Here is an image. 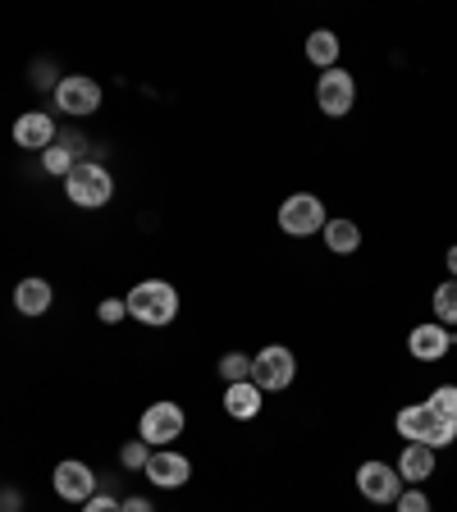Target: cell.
<instances>
[{"mask_svg": "<svg viewBox=\"0 0 457 512\" xmlns=\"http://www.w3.org/2000/svg\"><path fill=\"white\" fill-rule=\"evenodd\" d=\"M124 307L128 316L147 325V330H165L174 316H179V288L170 279H142L124 293Z\"/></svg>", "mask_w": 457, "mask_h": 512, "instance_id": "obj_1", "label": "cell"}, {"mask_svg": "<svg viewBox=\"0 0 457 512\" xmlns=\"http://www.w3.org/2000/svg\"><path fill=\"white\" fill-rule=\"evenodd\" d=\"M394 430L407 439V444H426V448H448L457 439V421H448V416H439L430 403H412L403 407V412L394 416Z\"/></svg>", "mask_w": 457, "mask_h": 512, "instance_id": "obj_2", "label": "cell"}, {"mask_svg": "<svg viewBox=\"0 0 457 512\" xmlns=\"http://www.w3.org/2000/svg\"><path fill=\"white\" fill-rule=\"evenodd\" d=\"M64 197L74 206H83V211H101V206H110V197H115V174H110L101 160H83V165H74L69 179H64Z\"/></svg>", "mask_w": 457, "mask_h": 512, "instance_id": "obj_3", "label": "cell"}, {"mask_svg": "<svg viewBox=\"0 0 457 512\" xmlns=\"http://www.w3.org/2000/svg\"><path fill=\"white\" fill-rule=\"evenodd\" d=\"M293 380H298V357H293V348L266 343V348L252 357V384L261 394H279V389H288Z\"/></svg>", "mask_w": 457, "mask_h": 512, "instance_id": "obj_4", "label": "cell"}, {"mask_svg": "<svg viewBox=\"0 0 457 512\" xmlns=\"http://www.w3.org/2000/svg\"><path fill=\"white\" fill-rule=\"evenodd\" d=\"M183 426H188L183 407L170 403V398H160V403H151L147 412L138 416V439H142L147 448H170L174 439L183 435Z\"/></svg>", "mask_w": 457, "mask_h": 512, "instance_id": "obj_5", "label": "cell"}, {"mask_svg": "<svg viewBox=\"0 0 457 512\" xmlns=\"http://www.w3.org/2000/svg\"><path fill=\"white\" fill-rule=\"evenodd\" d=\"M325 202H320L316 192H293L284 206H279V229H284L288 238H311L325 229Z\"/></svg>", "mask_w": 457, "mask_h": 512, "instance_id": "obj_6", "label": "cell"}, {"mask_svg": "<svg viewBox=\"0 0 457 512\" xmlns=\"http://www.w3.org/2000/svg\"><path fill=\"white\" fill-rule=\"evenodd\" d=\"M316 106H320V115H330V119H343L357 106V78L343 64H334V69H325L316 78Z\"/></svg>", "mask_w": 457, "mask_h": 512, "instance_id": "obj_7", "label": "cell"}, {"mask_svg": "<svg viewBox=\"0 0 457 512\" xmlns=\"http://www.w3.org/2000/svg\"><path fill=\"white\" fill-rule=\"evenodd\" d=\"M55 110H64L69 119H87L101 110V83L87 74H64L55 87Z\"/></svg>", "mask_w": 457, "mask_h": 512, "instance_id": "obj_8", "label": "cell"}, {"mask_svg": "<svg viewBox=\"0 0 457 512\" xmlns=\"http://www.w3.org/2000/svg\"><path fill=\"white\" fill-rule=\"evenodd\" d=\"M357 490H362L366 503H394L398 494H403V476H398V467L371 458L357 467Z\"/></svg>", "mask_w": 457, "mask_h": 512, "instance_id": "obj_9", "label": "cell"}, {"mask_svg": "<svg viewBox=\"0 0 457 512\" xmlns=\"http://www.w3.org/2000/svg\"><path fill=\"white\" fill-rule=\"evenodd\" d=\"M142 476H147L156 490H183L192 480V462L183 458V453H174V448H151Z\"/></svg>", "mask_w": 457, "mask_h": 512, "instance_id": "obj_10", "label": "cell"}, {"mask_svg": "<svg viewBox=\"0 0 457 512\" xmlns=\"http://www.w3.org/2000/svg\"><path fill=\"white\" fill-rule=\"evenodd\" d=\"M51 485H55V494H60L64 503H78V508H83V503L96 494V471L87 467V462H78V458H64L60 467H55Z\"/></svg>", "mask_w": 457, "mask_h": 512, "instance_id": "obj_11", "label": "cell"}, {"mask_svg": "<svg viewBox=\"0 0 457 512\" xmlns=\"http://www.w3.org/2000/svg\"><path fill=\"white\" fill-rule=\"evenodd\" d=\"M10 133H14V147L37 151V156H42L46 147H55V138H60V128H55V119L46 115V110H23Z\"/></svg>", "mask_w": 457, "mask_h": 512, "instance_id": "obj_12", "label": "cell"}, {"mask_svg": "<svg viewBox=\"0 0 457 512\" xmlns=\"http://www.w3.org/2000/svg\"><path fill=\"white\" fill-rule=\"evenodd\" d=\"M453 343H457L453 330H448V325H439V320L412 325V334H407V352H412L416 362H444Z\"/></svg>", "mask_w": 457, "mask_h": 512, "instance_id": "obj_13", "label": "cell"}, {"mask_svg": "<svg viewBox=\"0 0 457 512\" xmlns=\"http://www.w3.org/2000/svg\"><path fill=\"white\" fill-rule=\"evenodd\" d=\"M261 407H266V394H261L252 380L224 384V412L234 416V421H256V416H261Z\"/></svg>", "mask_w": 457, "mask_h": 512, "instance_id": "obj_14", "label": "cell"}, {"mask_svg": "<svg viewBox=\"0 0 457 512\" xmlns=\"http://www.w3.org/2000/svg\"><path fill=\"white\" fill-rule=\"evenodd\" d=\"M55 302V288L46 284V279H19V288H14V311L19 316H46Z\"/></svg>", "mask_w": 457, "mask_h": 512, "instance_id": "obj_15", "label": "cell"}, {"mask_svg": "<svg viewBox=\"0 0 457 512\" xmlns=\"http://www.w3.org/2000/svg\"><path fill=\"white\" fill-rule=\"evenodd\" d=\"M398 476H403V485H421V480L435 476V448L426 444H407L403 453H398Z\"/></svg>", "mask_w": 457, "mask_h": 512, "instance_id": "obj_16", "label": "cell"}, {"mask_svg": "<svg viewBox=\"0 0 457 512\" xmlns=\"http://www.w3.org/2000/svg\"><path fill=\"white\" fill-rule=\"evenodd\" d=\"M320 238H325V247H330L334 256H352L357 247H362V229H357V220H325V229H320Z\"/></svg>", "mask_w": 457, "mask_h": 512, "instance_id": "obj_17", "label": "cell"}, {"mask_svg": "<svg viewBox=\"0 0 457 512\" xmlns=\"http://www.w3.org/2000/svg\"><path fill=\"white\" fill-rule=\"evenodd\" d=\"M307 60L316 64L320 74H325V69H334V64H339V32H330V28H316L307 37Z\"/></svg>", "mask_w": 457, "mask_h": 512, "instance_id": "obj_18", "label": "cell"}, {"mask_svg": "<svg viewBox=\"0 0 457 512\" xmlns=\"http://www.w3.org/2000/svg\"><path fill=\"white\" fill-rule=\"evenodd\" d=\"M74 165H83V156H78L74 147H64L60 138H55V147L42 151V170L55 174V179H69V170H74Z\"/></svg>", "mask_w": 457, "mask_h": 512, "instance_id": "obj_19", "label": "cell"}, {"mask_svg": "<svg viewBox=\"0 0 457 512\" xmlns=\"http://www.w3.org/2000/svg\"><path fill=\"white\" fill-rule=\"evenodd\" d=\"M430 307H435V320H439V325H448V330H453V325H457V279H444V284L435 288Z\"/></svg>", "mask_w": 457, "mask_h": 512, "instance_id": "obj_20", "label": "cell"}, {"mask_svg": "<svg viewBox=\"0 0 457 512\" xmlns=\"http://www.w3.org/2000/svg\"><path fill=\"white\" fill-rule=\"evenodd\" d=\"M220 380L224 384L252 380V357H247V352H224V357H220Z\"/></svg>", "mask_w": 457, "mask_h": 512, "instance_id": "obj_21", "label": "cell"}, {"mask_svg": "<svg viewBox=\"0 0 457 512\" xmlns=\"http://www.w3.org/2000/svg\"><path fill=\"white\" fill-rule=\"evenodd\" d=\"M147 458H151V448L142 444V439H128V444L119 448V467L124 471H142L147 467Z\"/></svg>", "mask_w": 457, "mask_h": 512, "instance_id": "obj_22", "label": "cell"}, {"mask_svg": "<svg viewBox=\"0 0 457 512\" xmlns=\"http://www.w3.org/2000/svg\"><path fill=\"white\" fill-rule=\"evenodd\" d=\"M426 403L435 407L439 416H448V421H457V384H439V389L426 398Z\"/></svg>", "mask_w": 457, "mask_h": 512, "instance_id": "obj_23", "label": "cell"}, {"mask_svg": "<svg viewBox=\"0 0 457 512\" xmlns=\"http://www.w3.org/2000/svg\"><path fill=\"white\" fill-rule=\"evenodd\" d=\"M394 512H435V508H430V499H426L421 485H407V490L394 499Z\"/></svg>", "mask_w": 457, "mask_h": 512, "instance_id": "obj_24", "label": "cell"}, {"mask_svg": "<svg viewBox=\"0 0 457 512\" xmlns=\"http://www.w3.org/2000/svg\"><path fill=\"white\" fill-rule=\"evenodd\" d=\"M128 316V307H124V298H106L101 307H96V320L101 325H119V320Z\"/></svg>", "mask_w": 457, "mask_h": 512, "instance_id": "obj_25", "label": "cell"}, {"mask_svg": "<svg viewBox=\"0 0 457 512\" xmlns=\"http://www.w3.org/2000/svg\"><path fill=\"white\" fill-rule=\"evenodd\" d=\"M32 87H60V78H55V64H32Z\"/></svg>", "mask_w": 457, "mask_h": 512, "instance_id": "obj_26", "label": "cell"}, {"mask_svg": "<svg viewBox=\"0 0 457 512\" xmlns=\"http://www.w3.org/2000/svg\"><path fill=\"white\" fill-rule=\"evenodd\" d=\"M83 512H119V499H115V494H101V490H96L92 499L83 503Z\"/></svg>", "mask_w": 457, "mask_h": 512, "instance_id": "obj_27", "label": "cell"}, {"mask_svg": "<svg viewBox=\"0 0 457 512\" xmlns=\"http://www.w3.org/2000/svg\"><path fill=\"white\" fill-rule=\"evenodd\" d=\"M119 512H156V508H151L147 494H128V499H119Z\"/></svg>", "mask_w": 457, "mask_h": 512, "instance_id": "obj_28", "label": "cell"}, {"mask_svg": "<svg viewBox=\"0 0 457 512\" xmlns=\"http://www.w3.org/2000/svg\"><path fill=\"white\" fill-rule=\"evenodd\" d=\"M0 512H23V494L19 490H0Z\"/></svg>", "mask_w": 457, "mask_h": 512, "instance_id": "obj_29", "label": "cell"}, {"mask_svg": "<svg viewBox=\"0 0 457 512\" xmlns=\"http://www.w3.org/2000/svg\"><path fill=\"white\" fill-rule=\"evenodd\" d=\"M444 266H448V279H457V243L444 252Z\"/></svg>", "mask_w": 457, "mask_h": 512, "instance_id": "obj_30", "label": "cell"}]
</instances>
